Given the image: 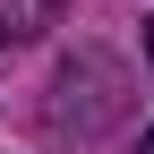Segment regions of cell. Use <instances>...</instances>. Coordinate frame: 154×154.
<instances>
[{"mask_svg":"<svg viewBox=\"0 0 154 154\" xmlns=\"http://www.w3.org/2000/svg\"><path fill=\"white\" fill-rule=\"evenodd\" d=\"M120 120H128V69L111 60V51H77V60H60V77H51V111H43L51 137L94 146L103 128H120Z\"/></svg>","mask_w":154,"mask_h":154,"instance_id":"1","label":"cell"},{"mask_svg":"<svg viewBox=\"0 0 154 154\" xmlns=\"http://www.w3.org/2000/svg\"><path fill=\"white\" fill-rule=\"evenodd\" d=\"M146 60H154V26H146Z\"/></svg>","mask_w":154,"mask_h":154,"instance_id":"4","label":"cell"},{"mask_svg":"<svg viewBox=\"0 0 154 154\" xmlns=\"http://www.w3.org/2000/svg\"><path fill=\"white\" fill-rule=\"evenodd\" d=\"M137 154H154V128H146V137H137Z\"/></svg>","mask_w":154,"mask_h":154,"instance_id":"3","label":"cell"},{"mask_svg":"<svg viewBox=\"0 0 154 154\" xmlns=\"http://www.w3.org/2000/svg\"><path fill=\"white\" fill-rule=\"evenodd\" d=\"M69 0H0V43H34V34L60 26Z\"/></svg>","mask_w":154,"mask_h":154,"instance_id":"2","label":"cell"}]
</instances>
